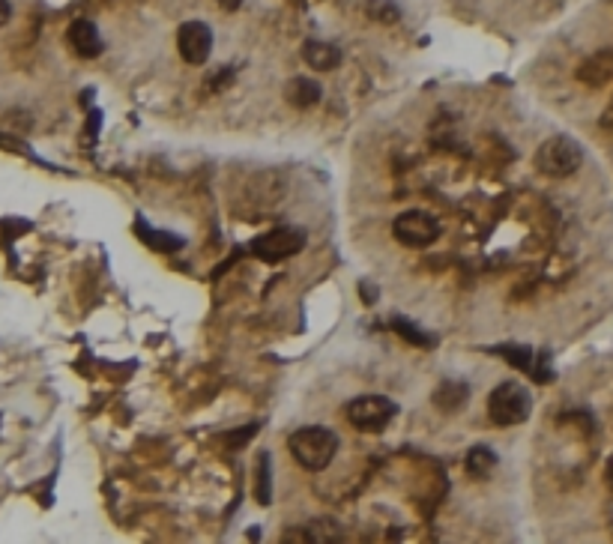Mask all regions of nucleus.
Instances as JSON below:
<instances>
[{
    "instance_id": "obj_12",
    "label": "nucleus",
    "mask_w": 613,
    "mask_h": 544,
    "mask_svg": "<svg viewBox=\"0 0 613 544\" xmlns=\"http://www.w3.org/2000/svg\"><path fill=\"white\" fill-rule=\"evenodd\" d=\"M285 96H288V102H291L294 108H314V105L320 102L323 90H320V84H317L314 78L297 75V78H291V81H288Z\"/></svg>"
},
{
    "instance_id": "obj_11",
    "label": "nucleus",
    "mask_w": 613,
    "mask_h": 544,
    "mask_svg": "<svg viewBox=\"0 0 613 544\" xmlns=\"http://www.w3.org/2000/svg\"><path fill=\"white\" fill-rule=\"evenodd\" d=\"M135 234H138V237L144 240V246L153 249V252L171 255V252H177V249L183 246V237H177V234H171V231H156V228H150L144 219H135Z\"/></svg>"
},
{
    "instance_id": "obj_21",
    "label": "nucleus",
    "mask_w": 613,
    "mask_h": 544,
    "mask_svg": "<svg viewBox=\"0 0 613 544\" xmlns=\"http://www.w3.org/2000/svg\"><path fill=\"white\" fill-rule=\"evenodd\" d=\"M608 479H611V485H613V458H611V464H608Z\"/></svg>"
},
{
    "instance_id": "obj_19",
    "label": "nucleus",
    "mask_w": 613,
    "mask_h": 544,
    "mask_svg": "<svg viewBox=\"0 0 613 544\" xmlns=\"http://www.w3.org/2000/svg\"><path fill=\"white\" fill-rule=\"evenodd\" d=\"M12 18V3L9 0H0V27Z\"/></svg>"
},
{
    "instance_id": "obj_7",
    "label": "nucleus",
    "mask_w": 613,
    "mask_h": 544,
    "mask_svg": "<svg viewBox=\"0 0 613 544\" xmlns=\"http://www.w3.org/2000/svg\"><path fill=\"white\" fill-rule=\"evenodd\" d=\"M177 48L189 66H204L213 54V30L204 21H186L177 30Z\"/></svg>"
},
{
    "instance_id": "obj_15",
    "label": "nucleus",
    "mask_w": 613,
    "mask_h": 544,
    "mask_svg": "<svg viewBox=\"0 0 613 544\" xmlns=\"http://www.w3.org/2000/svg\"><path fill=\"white\" fill-rule=\"evenodd\" d=\"M392 329H395L404 341H410L413 347H434V344H437L431 332H425L422 326H416V323H413L410 317H404V314L392 317Z\"/></svg>"
},
{
    "instance_id": "obj_6",
    "label": "nucleus",
    "mask_w": 613,
    "mask_h": 544,
    "mask_svg": "<svg viewBox=\"0 0 613 544\" xmlns=\"http://www.w3.org/2000/svg\"><path fill=\"white\" fill-rule=\"evenodd\" d=\"M392 237L401 246L425 249V246H431L440 237V222L431 213H425V210H407V213H401L392 222Z\"/></svg>"
},
{
    "instance_id": "obj_1",
    "label": "nucleus",
    "mask_w": 613,
    "mask_h": 544,
    "mask_svg": "<svg viewBox=\"0 0 613 544\" xmlns=\"http://www.w3.org/2000/svg\"><path fill=\"white\" fill-rule=\"evenodd\" d=\"M288 449L294 455V461L308 470V473H320L326 470L335 455H338V434L329 431V428H320V425H308L291 434L288 440Z\"/></svg>"
},
{
    "instance_id": "obj_2",
    "label": "nucleus",
    "mask_w": 613,
    "mask_h": 544,
    "mask_svg": "<svg viewBox=\"0 0 613 544\" xmlns=\"http://www.w3.org/2000/svg\"><path fill=\"white\" fill-rule=\"evenodd\" d=\"M533 413V395L527 386L515 383V380H506L500 383L491 395H488V416L494 425L500 428H515V425H524Z\"/></svg>"
},
{
    "instance_id": "obj_20",
    "label": "nucleus",
    "mask_w": 613,
    "mask_h": 544,
    "mask_svg": "<svg viewBox=\"0 0 613 544\" xmlns=\"http://www.w3.org/2000/svg\"><path fill=\"white\" fill-rule=\"evenodd\" d=\"M222 9H228V12H234V9H240L243 6V0H216Z\"/></svg>"
},
{
    "instance_id": "obj_14",
    "label": "nucleus",
    "mask_w": 613,
    "mask_h": 544,
    "mask_svg": "<svg viewBox=\"0 0 613 544\" xmlns=\"http://www.w3.org/2000/svg\"><path fill=\"white\" fill-rule=\"evenodd\" d=\"M578 78H581V81H587V84H593V87H599V84L611 81L613 78L611 51H602V54H596L593 60H587V63L578 69Z\"/></svg>"
},
{
    "instance_id": "obj_4",
    "label": "nucleus",
    "mask_w": 613,
    "mask_h": 544,
    "mask_svg": "<svg viewBox=\"0 0 613 544\" xmlns=\"http://www.w3.org/2000/svg\"><path fill=\"white\" fill-rule=\"evenodd\" d=\"M398 413V404L386 395H359L344 407L347 422L362 434H380Z\"/></svg>"
},
{
    "instance_id": "obj_5",
    "label": "nucleus",
    "mask_w": 613,
    "mask_h": 544,
    "mask_svg": "<svg viewBox=\"0 0 613 544\" xmlns=\"http://www.w3.org/2000/svg\"><path fill=\"white\" fill-rule=\"evenodd\" d=\"M303 246H306V231L294 228V225H282V228H273V231L261 234L252 243V255L261 258L264 264H282V261L300 255Z\"/></svg>"
},
{
    "instance_id": "obj_9",
    "label": "nucleus",
    "mask_w": 613,
    "mask_h": 544,
    "mask_svg": "<svg viewBox=\"0 0 613 544\" xmlns=\"http://www.w3.org/2000/svg\"><path fill=\"white\" fill-rule=\"evenodd\" d=\"M303 60L314 72H332L341 66V48L332 42H320V39H308L303 45Z\"/></svg>"
},
{
    "instance_id": "obj_13",
    "label": "nucleus",
    "mask_w": 613,
    "mask_h": 544,
    "mask_svg": "<svg viewBox=\"0 0 613 544\" xmlns=\"http://www.w3.org/2000/svg\"><path fill=\"white\" fill-rule=\"evenodd\" d=\"M464 467H467V473H470L473 479L485 482V479H491V473L497 470V455H494L488 446H473V449L467 452V458H464Z\"/></svg>"
},
{
    "instance_id": "obj_18",
    "label": "nucleus",
    "mask_w": 613,
    "mask_h": 544,
    "mask_svg": "<svg viewBox=\"0 0 613 544\" xmlns=\"http://www.w3.org/2000/svg\"><path fill=\"white\" fill-rule=\"evenodd\" d=\"M365 9H368V15H371L374 21H380V24H395V21L401 18V6L392 3V0H368Z\"/></svg>"
},
{
    "instance_id": "obj_10",
    "label": "nucleus",
    "mask_w": 613,
    "mask_h": 544,
    "mask_svg": "<svg viewBox=\"0 0 613 544\" xmlns=\"http://www.w3.org/2000/svg\"><path fill=\"white\" fill-rule=\"evenodd\" d=\"M467 398H470V389L461 380H443L434 389V407L443 410V413H458L467 404Z\"/></svg>"
},
{
    "instance_id": "obj_16",
    "label": "nucleus",
    "mask_w": 613,
    "mask_h": 544,
    "mask_svg": "<svg viewBox=\"0 0 613 544\" xmlns=\"http://www.w3.org/2000/svg\"><path fill=\"white\" fill-rule=\"evenodd\" d=\"M255 500H258L261 506H270V503H273V461H270L267 452L258 458V470H255Z\"/></svg>"
},
{
    "instance_id": "obj_8",
    "label": "nucleus",
    "mask_w": 613,
    "mask_h": 544,
    "mask_svg": "<svg viewBox=\"0 0 613 544\" xmlns=\"http://www.w3.org/2000/svg\"><path fill=\"white\" fill-rule=\"evenodd\" d=\"M66 39H69V45H72V51L78 54V57H99L102 54V48H105V42H102V36H99V30H96V24L93 21H87V18H78V21H72L69 24V30H66Z\"/></svg>"
},
{
    "instance_id": "obj_17",
    "label": "nucleus",
    "mask_w": 613,
    "mask_h": 544,
    "mask_svg": "<svg viewBox=\"0 0 613 544\" xmlns=\"http://www.w3.org/2000/svg\"><path fill=\"white\" fill-rule=\"evenodd\" d=\"M494 353H500L503 359H509V365H515V368H521V371H530V374H533V350H530V347L506 344V347H497Z\"/></svg>"
},
{
    "instance_id": "obj_3",
    "label": "nucleus",
    "mask_w": 613,
    "mask_h": 544,
    "mask_svg": "<svg viewBox=\"0 0 613 544\" xmlns=\"http://www.w3.org/2000/svg\"><path fill=\"white\" fill-rule=\"evenodd\" d=\"M584 165V147L569 135H554L536 150V168L548 177H572Z\"/></svg>"
}]
</instances>
